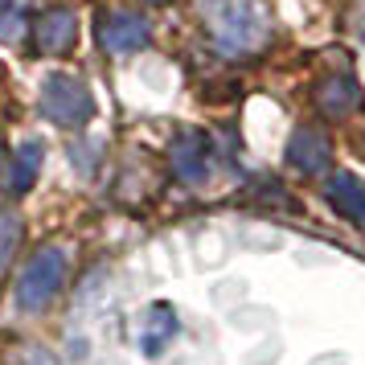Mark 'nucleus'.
Wrapping results in <instances>:
<instances>
[{"label":"nucleus","instance_id":"nucleus-7","mask_svg":"<svg viewBox=\"0 0 365 365\" xmlns=\"http://www.w3.org/2000/svg\"><path fill=\"white\" fill-rule=\"evenodd\" d=\"M37 50L50 53V58H62V53L74 50V41H78V17L70 13V9H46L41 17H37Z\"/></svg>","mask_w":365,"mask_h":365},{"label":"nucleus","instance_id":"nucleus-15","mask_svg":"<svg viewBox=\"0 0 365 365\" xmlns=\"http://www.w3.org/2000/svg\"><path fill=\"white\" fill-rule=\"evenodd\" d=\"M0 165H4V140H0Z\"/></svg>","mask_w":365,"mask_h":365},{"label":"nucleus","instance_id":"nucleus-16","mask_svg":"<svg viewBox=\"0 0 365 365\" xmlns=\"http://www.w3.org/2000/svg\"><path fill=\"white\" fill-rule=\"evenodd\" d=\"M144 4H165V0H144Z\"/></svg>","mask_w":365,"mask_h":365},{"label":"nucleus","instance_id":"nucleus-1","mask_svg":"<svg viewBox=\"0 0 365 365\" xmlns=\"http://www.w3.org/2000/svg\"><path fill=\"white\" fill-rule=\"evenodd\" d=\"M201 21L210 41L230 58L263 50L271 37V13L263 0H201Z\"/></svg>","mask_w":365,"mask_h":365},{"label":"nucleus","instance_id":"nucleus-9","mask_svg":"<svg viewBox=\"0 0 365 365\" xmlns=\"http://www.w3.org/2000/svg\"><path fill=\"white\" fill-rule=\"evenodd\" d=\"M324 197H329V205L345 217V222H353V226H361L365 230V181L361 177H353V173H336V177H329Z\"/></svg>","mask_w":365,"mask_h":365},{"label":"nucleus","instance_id":"nucleus-5","mask_svg":"<svg viewBox=\"0 0 365 365\" xmlns=\"http://www.w3.org/2000/svg\"><path fill=\"white\" fill-rule=\"evenodd\" d=\"M99 41L111 53H135V50H144V46L152 41V29H148V21L140 17V13L111 9V13L99 17Z\"/></svg>","mask_w":365,"mask_h":365},{"label":"nucleus","instance_id":"nucleus-13","mask_svg":"<svg viewBox=\"0 0 365 365\" xmlns=\"http://www.w3.org/2000/svg\"><path fill=\"white\" fill-rule=\"evenodd\" d=\"M21 34H25L21 4H0V41H21Z\"/></svg>","mask_w":365,"mask_h":365},{"label":"nucleus","instance_id":"nucleus-10","mask_svg":"<svg viewBox=\"0 0 365 365\" xmlns=\"http://www.w3.org/2000/svg\"><path fill=\"white\" fill-rule=\"evenodd\" d=\"M316 103H320V111H324L329 119H349L357 107H361V91H357V83H353L349 74H332V78L320 83Z\"/></svg>","mask_w":365,"mask_h":365},{"label":"nucleus","instance_id":"nucleus-2","mask_svg":"<svg viewBox=\"0 0 365 365\" xmlns=\"http://www.w3.org/2000/svg\"><path fill=\"white\" fill-rule=\"evenodd\" d=\"M66 271H70V255L66 247H58V242H46V247L34 250V259L21 267L17 275V292H13V304H17V312H41V308H50L53 296L62 292V283H66Z\"/></svg>","mask_w":365,"mask_h":365},{"label":"nucleus","instance_id":"nucleus-4","mask_svg":"<svg viewBox=\"0 0 365 365\" xmlns=\"http://www.w3.org/2000/svg\"><path fill=\"white\" fill-rule=\"evenodd\" d=\"M168 160H173V173H177L185 185H205L214 177V140L205 132H197V128H185V132H177V140H173Z\"/></svg>","mask_w":365,"mask_h":365},{"label":"nucleus","instance_id":"nucleus-8","mask_svg":"<svg viewBox=\"0 0 365 365\" xmlns=\"http://www.w3.org/2000/svg\"><path fill=\"white\" fill-rule=\"evenodd\" d=\"M332 160V148L329 140L316 132V128H296L292 140H287V165L304 173V177H316V173H324Z\"/></svg>","mask_w":365,"mask_h":365},{"label":"nucleus","instance_id":"nucleus-12","mask_svg":"<svg viewBox=\"0 0 365 365\" xmlns=\"http://www.w3.org/2000/svg\"><path fill=\"white\" fill-rule=\"evenodd\" d=\"M21 242V217L17 214H0V275H4V267L13 259V250Z\"/></svg>","mask_w":365,"mask_h":365},{"label":"nucleus","instance_id":"nucleus-6","mask_svg":"<svg viewBox=\"0 0 365 365\" xmlns=\"http://www.w3.org/2000/svg\"><path fill=\"white\" fill-rule=\"evenodd\" d=\"M135 341H140V353L144 357H165V349L177 341V312H173V304H165V299L148 304L144 316H140Z\"/></svg>","mask_w":365,"mask_h":365},{"label":"nucleus","instance_id":"nucleus-3","mask_svg":"<svg viewBox=\"0 0 365 365\" xmlns=\"http://www.w3.org/2000/svg\"><path fill=\"white\" fill-rule=\"evenodd\" d=\"M37 107H41V115L50 119V123H58V128H83V123H91V115H95V99H91L86 83L74 78V74H62V70H53V74L41 78Z\"/></svg>","mask_w":365,"mask_h":365},{"label":"nucleus","instance_id":"nucleus-14","mask_svg":"<svg viewBox=\"0 0 365 365\" xmlns=\"http://www.w3.org/2000/svg\"><path fill=\"white\" fill-rule=\"evenodd\" d=\"M25 365H58L46 349H25Z\"/></svg>","mask_w":365,"mask_h":365},{"label":"nucleus","instance_id":"nucleus-11","mask_svg":"<svg viewBox=\"0 0 365 365\" xmlns=\"http://www.w3.org/2000/svg\"><path fill=\"white\" fill-rule=\"evenodd\" d=\"M41 160H46V148L37 140H21L13 160H9V189L13 193H29L37 185V173H41Z\"/></svg>","mask_w":365,"mask_h":365}]
</instances>
